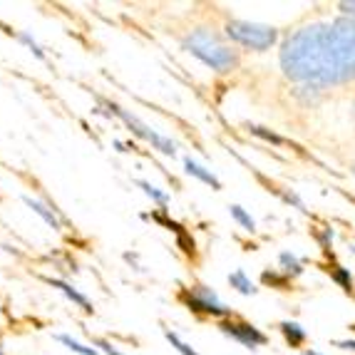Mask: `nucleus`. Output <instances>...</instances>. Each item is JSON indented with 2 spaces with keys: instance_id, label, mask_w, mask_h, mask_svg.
<instances>
[{
  "instance_id": "f257e3e1",
  "label": "nucleus",
  "mask_w": 355,
  "mask_h": 355,
  "mask_svg": "<svg viewBox=\"0 0 355 355\" xmlns=\"http://www.w3.org/2000/svg\"><path fill=\"white\" fill-rule=\"evenodd\" d=\"M281 70L291 83L311 89L355 80V20L338 15L296 30L281 45Z\"/></svg>"
},
{
  "instance_id": "f03ea898",
  "label": "nucleus",
  "mask_w": 355,
  "mask_h": 355,
  "mask_svg": "<svg viewBox=\"0 0 355 355\" xmlns=\"http://www.w3.org/2000/svg\"><path fill=\"white\" fill-rule=\"evenodd\" d=\"M184 50L199 58L207 67L216 72H231L239 67V53L229 42L209 28H196L184 37Z\"/></svg>"
},
{
  "instance_id": "7ed1b4c3",
  "label": "nucleus",
  "mask_w": 355,
  "mask_h": 355,
  "mask_svg": "<svg viewBox=\"0 0 355 355\" xmlns=\"http://www.w3.org/2000/svg\"><path fill=\"white\" fill-rule=\"evenodd\" d=\"M226 35L234 42L243 45V48L256 50V53H266L276 45L279 40V30L273 25H263V23H249V20H236L231 18L226 23Z\"/></svg>"
},
{
  "instance_id": "20e7f679",
  "label": "nucleus",
  "mask_w": 355,
  "mask_h": 355,
  "mask_svg": "<svg viewBox=\"0 0 355 355\" xmlns=\"http://www.w3.org/2000/svg\"><path fill=\"white\" fill-rule=\"evenodd\" d=\"M182 303L189 308L191 313H204V315H214V318H234L231 315V308H226L219 301V296L214 293L207 286H191L182 293Z\"/></svg>"
},
{
  "instance_id": "39448f33",
  "label": "nucleus",
  "mask_w": 355,
  "mask_h": 355,
  "mask_svg": "<svg viewBox=\"0 0 355 355\" xmlns=\"http://www.w3.org/2000/svg\"><path fill=\"white\" fill-rule=\"evenodd\" d=\"M102 105L110 107V110H112V114H117V117L122 119L127 127H130L132 135H137L139 139H147V142L152 144L154 149H159L162 154H169V157H174V154H177V144H174L172 139H166V137H162V135H157L154 130H149V127L144 125V122H139L135 114H130L127 110H122L119 105H114V102H105V100H102Z\"/></svg>"
},
{
  "instance_id": "423d86ee",
  "label": "nucleus",
  "mask_w": 355,
  "mask_h": 355,
  "mask_svg": "<svg viewBox=\"0 0 355 355\" xmlns=\"http://www.w3.org/2000/svg\"><path fill=\"white\" fill-rule=\"evenodd\" d=\"M221 333L229 336L231 340L246 345V348H261V345L268 343V336L263 331H259L256 326L246 323V320H236V318H226L219 323Z\"/></svg>"
},
{
  "instance_id": "0eeeda50",
  "label": "nucleus",
  "mask_w": 355,
  "mask_h": 355,
  "mask_svg": "<svg viewBox=\"0 0 355 355\" xmlns=\"http://www.w3.org/2000/svg\"><path fill=\"white\" fill-rule=\"evenodd\" d=\"M279 331H281V336L286 338V343H288L291 348H301V345L308 340L306 328L298 326L296 320H284V323H279Z\"/></svg>"
},
{
  "instance_id": "6e6552de",
  "label": "nucleus",
  "mask_w": 355,
  "mask_h": 355,
  "mask_svg": "<svg viewBox=\"0 0 355 355\" xmlns=\"http://www.w3.org/2000/svg\"><path fill=\"white\" fill-rule=\"evenodd\" d=\"M184 169H187V174H189V177H194V179H199V182L209 184L211 189H216V191L221 189V182H219V179L214 177V174L209 172L207 166H202L199 162L191 159V157H187V159H184Z\"/></svg>"
},
{
  "instance_id": "1a4fd4ad",
  "label": "nucleus",
  "mask_w": 355,
  "mask_h": 355,
  "mask_svg": "<svg viewBox=\"0 0 355 355\" xmlns=\"http://www.w3.org/2000/svg\"><path fill=\"white\" fill-rule=\"evenodd\" d=\"M279 266H281V273H286L288 279H298L303 273V263L296 254H291V251H281L279 254Z\"/></svg>"
},
{
  "instance_id": "9d476101",
  "label": "nucleus",
  "mask_w": 355,
  "mask_h": 355,
  "mask_svg": "<svg viewBox=\"0 0 355 355\" xmlns=\"http://www.w3.org/2000/svg\"><path fill=\"white\" fill-rule=\"evenodd\" d=\"M48 284L53 286V288H60V291H62V293H65V296L70 298L72 303H77V306L83 308V311H87V313L92 311V303H89L87 298L83 296V293H77V291L72 288L70 284H65V281H58V279H48Z\"/></svg>"
},
{
  "instance_id": "9b49d317",
  "label": "nucleus",
  "mask_w": 355,
  "mask_h": 355,
  "mask_svg": "<svg viewBox=\"0 0 355 355\" xmlns=\"http://www.w3.org/2000/svg\"><path fill=\"white\" fill-rule=\"evenodd\" d=\"M229 286H231V288H236L241 296H254V293H256L254 281H251L249 276L241 271V268H236L234 273H229Z\"/></svg>"
},
{
  "instance_id": "f8f14e48",
  "label": "nucleus",
  "mask_w": 355,
  "mask_h": 355,
  "mask_svg": "<svg viewBox=\"0 0 355 355\" xmlns=\"http://www.w3.org/2000/svg\"><path fill=\"white\" fill-rule=\"evenodd\" d=\"M23 202L28 204V207L33 209V211H35L37 216H40V219L45 221V224H50V226H53V229H60L58 216H55L53 209H50V207H45V204H42V202H37V199H33V196H23Z\"/></svg>"
},
{
  "instance_id": "ddd939ff",
  "label": "nucleus",
  "mask_w": 355,
  "mask_h": 355,
  "mask_svg": "<svg viewBox=\"0 0 355 355\" xmlns=\"http://www.w3.org/2000/svg\"><path fill=\"white\" fill-rule=\"evenodd\" d=\"M229 211H231V216H234V221H236L241 229H246V231H254L256 229V221H254V216H251L246 209L241 207V204H231L229 207Z\"/></svg>"
},
{
  "instance_id": "4468645a",
  "label": "nucleus",
  "mask_w": 355,
  "mask_h": 355,
  "mask_svg": "<svg viewBox=\"0 0 355 355\" xmlns=\"http://www.w3.org/2000/svg\"><path fill=\"white\" fill-rule=\"evenodd\" d=\"M261 281L266 286H271V288H279V291H288L291 286V279L286 276V273H279V271H263L261 273Z\"/></svg>"
},
{
  "instance_id": "2eb2a0df",
  "label": "nucleus",
  "mask_w": 355,
  "mask_h": 355,
  "mask_svg": "<svg viewBox=\"0 0 355 355\" xmlns=\"http://www.w3.org/2000/svg\"><path fill=\"white\" fill-rule=\"evenodd\" d=\"M328 273H331V279L336 281L340 288L345 291V293H350L353 291V276H350V271L348 268H343V266H333V268H328Z\"/></svg>"
},
{
  "instance_id": "dca6fc26",
  "label": "nucleus",
  "mask_w": 355,
  "mask_h": 355,
  "mask_svg": "<svg viewBox=\"0 0 355 355\" xmlns=\"http://www.w3.org/2000/svg\"><path fill=\"white\" fill-rule=\"evenodd\" d=\"M137 187H139V189H144V194H147L154 204H159V207H166V204H169V194H164V191L157 189V187H152V184L144 182V179H139V182H137Z\"/></svg>"
},
{
  "instance_id": "f3484780",
  "label": "nucleus",
  "mask_w": 355,
  "mask_h": 355,
  "mask_svg": "<svg viewBox=\"0 0 355 355\" xmlns=\"http://www.w3.org/2000/svg\"><path fill=\"white\" fill-rule=\"evenodd\" d=\"M249 132L254 137H259V139H263V142H268V144H284L286 142L281 135H276L273 130H266V127H261V125H249Z\"/></svg>"
},
{
  "instance_id": "a211bd4d",
  "label": "nucleus",
  "mask_w": 355,
  "mask_h": 355,
  "mask_svg": "<svg viewBox=\"0 0 355 355\" xmlns=\"http://www.w3.org/2000/svg\"><path fill=\"white\" fill-rule=\"evenodd\" d=\"M62 345H67V348L72 350V353H80V355H97L95 348H87V345L83 343H77V340H72L70 336H55Z\"/></svg>"
},
{
  "instance_id": "6ab92c4d",
  "label": "nucleus",
  "mask_w": 355,
  "mask_h": 355,
  "mask_svg": "<svg viewBox=\"0 0 355 355\" xmlns=\"http://www.w3.org/2000/svg\"><path fill=\"white\" fill-rule=\"evenodd\" d=\"M164 336H166V340H169V343H172V348H177V353H182V355H199L194 348H191V345H187V343H184V340L177 336V333H172V331H164Z\"/></svg>"
},
{
  "instance_id": "aec40b11",
  "label": "nucleus",
  "mask_w": 355,
  "mask_h": 355,
  "mask_svg": "<svg viewBox=\"0 0 355 355\" xmlns=\"http://www.w3.org/2000/svg\"><path fill=\"white\" fill-rule=\"evenodd\" d=\"M18 37H20V42H23V45H28V48L33 50V55H35L37 60H45V53H42V50H40V45H37V42L33 40V37H30L28 33H20Z\"/></svg>"
},
{
  "instance_id": "412c9836",
  "label": "nucleus",
  "mask_w": 355,
  "mask_h": 355,
  "mask_svg": "<svg viewBox=\"0 0 355 355\" xmlns=\"http://www.w3.org/2000/svg\"><path fill=\"white\" fill-rule=\"evenodd\" d=\"M315 236H318V241H320V246H323V249H331V241H333V229L315 231Z\"/></svg>"
},
{
  "instance_id": "4be33fe9",
  "label": "nucleus",
  "mask_w": 355,
  "mask_h": 355,
  "mask_svg": "<svg viewBox=\"0 0 355 355\" xmlns=\"http://www.w3.org/2000/svg\"><path fill=\"white\" fill-rule=\"evenodd\" d=\"M338 8H340V12H343L345 18H350V20H355V0H345V3H338Z\"/></svg>"
},
{
  "instance_id": "5701e85b",
  "label": "nucleus",
  "mask_w": 355,
  "mask_h": 355,
  "mask_svg": "<svg viewBox=\"0 0 355 355\" xmlns=\"http://www.w3.org/2000/svg\"><path fill=\"white\" fill-rule=\"evenodd\" d=\"M95 345H97V348H102V350H105L107 355H125V353H119V350L114 348L112 343H107V340H95Z\"/></svg>"
},
{
  "instance_id": "b1692460",
  "label": "nucleus",
  "mask_w": 355,
  "mask_h": 355,
  "mask_svg": "<svg viewBox=\"0 0 355 355\" xmlns=\"http://www.w3.org/2000/svg\"><path fill=\"white\" fill-rule=\"evenodd\" d=\"M336 348L350 350V353H355V340H336Z\"/></svg>"
},
{
  "instance_id": "393cba45",
  "label": "nucleus",
  "mask_w": 355,
  "mask_h": 355,
  "mask_svg": "<svg viewBox=\"0 0 355 355\" xmlns=\"http://www.w3.org/2000/svg\"><path fill=\"white\" fill-rule=\"evenodd\" d=\"M303 355H323V353H318V350H306Z\"/></svg>"
},
{
  "instance_id": "a878e982",
  "label": "nucleus",
  "mask_w": 355,
  "mask_h": 355,
  "mask_svg": "<svg viewBox=\"0 0 355 355\" xmlns=\"http://www.w3.org/2000/svg\"><path fill=\"white\" fill-rule=\"evenodd\" d=\"M353 125H355V102H353Z\"/></svg>"
},
{
  "instance_id": "bb28decb",
  "label": "nucleus",
  "mask_w": 355,
  "mask_h": 355,
  "mask_svg": "<svg viewBox=\"0 0 355 355\" xmlns=\"http://www.w3.org/2000/svg\"><path fill=\"white\" fill-rule=\"evenodd\" d=\"M0 355H3V350H0Z\"/></svg>"
}]
</instances>
